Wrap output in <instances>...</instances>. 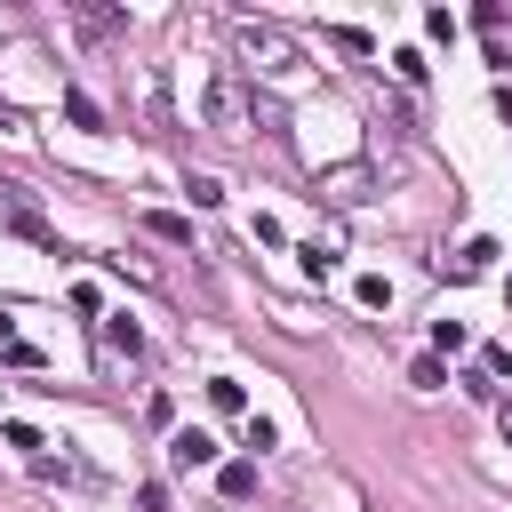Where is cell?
I'll return each mask as SVG.
<instances>
[{"label":"cell","mask_w":512,"mask_h":512,"mask_svg":"<svg viewBox=\"0 0 512 512\" xmlns=\"http://www.w3.org/2000/svg\"><path fill=\"white\" fill-rule=\"evenodd\" d=\"M328 48H344V56H368V48H376V40H368V32H360V24H336V32H328Z\"/></svg>","instance_id":"cell-10"},{"label":"cell","mask_w":512,"mask_h":512,"mask_svg":"<svg viewBox=\"0 0 512 512\" xmlns=\"http://www.w3.org/2000/svg\"><path fill=\"white\" fill-rule=\"evenodd\" d=\"M208 456H216V440H208L200 424H184V432L168 440V464H184V472H192V464H208Z\"/></svg>","instance_id":"cell-4"},{"label":"cell","mask_w":512,"mask_h":512,"mask_svg":"<svg viewBox=\"0 0 512 512\" xmlns=\"http://www.w3.org/2000/svg\"><path fill=\"white\" fill-rule=\"evenodd\" d=\"M216 488H224L232 504H240V496H256V464H224V472H216Z\"/></svg>","instance_id":"cell-8"},{"label":"cell","mask_w":512,"mask_h":512,"mask_svg":"<svg viewBox=\"0 0 512 512\" xmlns=\"http://www.w3.org/2000/svg\"><path fill=\"white\" fill-rule=\"evenodd\" d=\"M248 448L264 456V448H280V424H264V416H248Z\"/></svg>","instance_id":"cell-14"},{"label":"cell","mask_w":512,"mask_h":512,"mask_svg":"<svg viewBox=\"0 0 512 512\" xmlns=\"http://www.w3.org/2000/svg\"><path fill=\"white\" fill-rule=\"evenodd\" d=\"M104 352H112V360H120V352L136 360V352H144V328H136L128 312H112V320H104Z\"/></svg>","instance_id":"cell-5"},{"label":"cell","mask_w":512,"mask_h":512,"mask_svg":"<svg viewBox=\"0 0 512 512\" xmlns=\"http://www.w3.org/2000/svg\"><path fill=\"white\" fill-rule=\"evenodd\" d=\"M496 264V240H464V256H456V280H472V272H488Z\"/></svg>","instance_id":"cell-7"},{"label":"cell","mask_w":512,"mask_h":512,"mask_svg":"<svg viewBox=\"0 0 512 512\" xmlns=\"http://www.w3.org/2000/svg\"><path fill=\"white\" fill-rule=\"evenodd\" d=\"M72 32H80V40H120L128 16H120V8H72Z\"/></svg>","instance_id":"cell-3"},{"label":"cell","mask_w":512,"mask_h":512,"mask_svg":"<svg viewBox=\"0 0 512 512\" xmlns=\"http://www.w3.org/2000/svg\"><path fill=\"white\" fill-rule=\"evenodd\" d=\"M144 232H152V240H168V248H192V224H184V216H168V208H152V216H144Z\"/></svg>","instance_id":"cell-6"},{"label":"cell","mask_w":512,"mask_h":512,"mask_svg":"<svg viewBox=\"0 0 512 512\" xmlns=\"http://www.w3.org/2000/svg\"><path fill=\"white\" fill-rule=\"evenodd\" d=\"M232 48H240L256 72H296V64H304V40L280 32V24H264V16H240V24H232Z\"/></svg>","instance_id":"cell-2"},{"label":"cell","mask_w":512,"mask_h":512,"mask_svg":"<svg viewBox=\"0 0 512 512\" xmlns=\"http://www.w3.org/2000/svg\"><path fill=\"white\" fill-rule=\"evenodd\" d=\"M184 192H192V208H216V200H224V184H216V176H192Z\"/></svg>","instance_id":"cell-12"},{"label":"cell","mask_w":512,"mask_h":512,"mask_svg":"<svg viewBox=\"0 0 512 512\" xmlns=\"http://www.w3.org/2000/svg\"><path fill=\"white\" fill-rule=\"evenodd\" d=\"M408 384H416V392H440V384H448V368L424 352V360H408Z\"/></svg>","instance_id":"cell-9"},{"label":"cell","mask_w":512,"mask_h":512,"mask_svg":"<svg viewBox=\"0 0 512 512\" xmlns=\"http://www.w3.org/2000/svg\"><path fill=\"white\" fill-rule=\"evenodd\" d=\"M0 344H16V312H0Z\"/></svg>","instance_id":"cell-15"},{"label":"cell","mask_w":512,"mask_h":512,"mask_svg":"<svg viewBox=\"0 0 512 512\" xmlns=\"http://www.w3.org/2000/svg\"><path fill=\"white\" fill-rule=\"evenodd\" d=\"M208 400H216L224 416H240V384H232V376H216V384H208Z\"/></svg>","instance_id":"cell-13"},{"label":"cell","mask_w":512,"mask_h":512,"mask_svg":"<svg viewBox=\"0 0 512 512\" xmlns=\"http://www.w3.org/2000/svg\"><path fill=\"white\" fill-rule=\"evenodd\" d=\"M64 112H72V128H104V112H96V96H80V88L64 96Z\"/></svg>","instance_id":"cell-11"},{"label":"cell","mask_w":512,"mask_h":512,"mask_svg":"<svg viewBox=\"0 0 512 512\" xmlns=\"http://www.w3.org/2000/svg\"><path fill=\"white\" fill-rule=\"evenodd\" d=\"M208 128H216V136H232V144H248L256 128H280V112H264V104L248 96V80H240V72H216V80H208Z\"/></svg>","instance_id":"cell-1"}]
</instances>
